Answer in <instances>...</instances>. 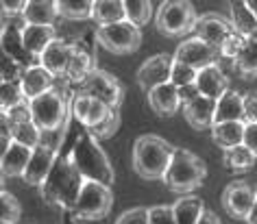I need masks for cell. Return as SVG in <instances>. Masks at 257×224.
Returning a JSON list of instances; mask_svg holds the SVG:
<instances>
[{
	"instance_id": "cell-24",
	"label": "cell",
	"mask_w": 257,
	"mask_h": 224,
	"mask_svg": "<svg viewBox=\"0 0 257 224\" xmlns=\"http://www.w3.org/2000/svg\"><path fill=\"white\" fill-rule=\"evenodd\" d=\"M229 22L233 27V31H237L240 35L248 37V40H255L257 37V18L250 11L248 3H244V0L229 3Z\"/></svg>"
},
{
	"instance_id": "cell-45",
	"label": "cell",
	"mask_w": 257,
	"mask_h": 224,
	"mask_svg": "<svg viewBox=\"0 0 257 224\" xmlns=\"http://www.w3.org/2000/svg\"><path fill=\"white\" fill-rule=\"evenodd\" d=\"M244 146L257 157V124H246V133H244Z\"/></svg>"
},
{
	"instance_id": "cell-26",
	"label": "cell",
	"mask_w": 257,
	"mask_h": 224,
	"mask_svg": "<svg viewBox=\"0 0 257 224\" xmlns=\"http://www.w3.org/2000/svg\"><path fill=\"white\" fill-rule=\"evenodd\" d=\"M244 122V94L229 89L216 105V124Z\"/></svg>"
},
{
	"instance_id": "cell-41",
	"label": "cell",
	"mask_w": 257,
	"mask_h": 224,
	"mask_svg": "<svg viewBox=\"0 0 257 224\" xmlns=\"http://www.w3.org/2000/svg\"><path fill=\"white\" fill-rule=\"evenodd\" d=\"M27 5L24 0H3L0 3V9H3V20H18V18L24 16V11H27Z\"/></svg>"
},
{
	"instance_id": "cell-8",
	"label": "cell",
	"mask_w": 257,
	"mask_h": 224,
	"mask_svg": "<svg viewBox=\"0 0 257 224\" xmlns=\"http://www.w3.org/2000/svg\"><path fill=\"white\" fill-rule=\"evenodd\" d=\"M113 204V191L111 187L102 183H94V181H85L83 191L79 196V202L74 207V217L79 220H102L109 215Z\"/></svg>"
},
{
	"instance_id": "cell-14",
	"label": "cell",
	"mask_w": 257,
	"mask_h": 224,
	"mask_svg": "<svg viewBox=\"0 0 257 224\" xmlns=\"http://www.w3.org/2000/svg\"><path fill=\"white\" fill-rule=\"evenodd\" d=\"M109 113H111V109L98 98H92L83 92H76L72 96V116L85 126V131L98 126Z\"/></svg>"
},
{
	"instance_id": "cell-39",
	"label": "cell",
	"mask_w": 257,
	"mask_h": 224,
	"mask_svg": "<svg viewBox=\"0 0 257 224\" xmlns=\"http://www.w3.org/2000/svg\"><path fill=\"white\" fill-rule=\"evenodd\" d=\"M246 42H248V37H244V35L237 33V31H233V33H231L220 46V57L235 61L237 57H240V53L244 50V46H246Z\"/></svg>"
},
{
	"instance_id": "cell-32",
	"label": "cell",
	"mask_w": 257,
	"mask_h": 224,
	"mask_svg": "<svg viewBox=\"0 0 257 224\" xmlns=\"http://www.w3.org/2000/svg\"><path fill=\"white\" fill-rule=\"evenodd\" d=\"M255 159H257V157L246 148V146L242 144V146H237V148L224 150L222 163H224V168L231 170V172H246L248 168H253Z\"/></svg>"
},
{
	"instance_id": "cell-25",
	"label": "cell",
	"mask_w": 257,
	"mask_h": 224,
	"mask_svg": "<svg viewBox=\"0 0 257 224\" xmlns=\"http://www.w3.org/2000/svg\"><path fill=\"white\" fill-rule=\"evenodd\" d=\"M244 133H246V122H222L214 124L211 139L220 150H231L244 144Z\"/></svg>"
},
{
	"instance_id": "cell-20",
	"label": "cell",
	"mask_w": 257,
	"mask_h": 224,
	"mask_svg": "<svg viewBox=\"0 0 257 224\" xmlns=\"http://www.w3.org/2000/svg\"><path fill=\"white\" fill-rule=\"evenodd\" d=\"M196 87L205 98L220 100L222 96L229 92V79H227V74L222 72V68L218 66V63H214V66H209V68H205L198 72Z\"/></svg>"
},
{
	"instance_id": "cell-47",
	"label": "cell",
	"mask_w": 257,
	"mask_h": 224,
	"mask_svg": "<svg viewBox=\"0 0 257 224\" xmlns=\"http://www.w3.org/2000/svg\"><path fill=\"white\" fill-rule=\"evenodd\" d=\"M246 224H257V200H255V207H253V211H250Z\"/></svg>"
},
{
	"instance_id": "cell-18",
	"label": "cell",
	"mask_w": 257,
	"mask_h": 224,
	"mask_svg": "<svg viewBox=\"0 0 257 224\" xmlns=\"http://www.w3.org/2000/svg\"><path fill=\"white\" fill-rule=\"evenodd\" d=\"M216 105L218 100L211 98H196L194 102H190L188 107H183V118L194 131H211L216 124Z\"/></svg>"
},
{
	"instance_id": "cell-2",
	"label": "cell",
	"mask_w": 257,
	"mask_h": 224,
	"mask_svg": "<svg viewBox=\"0 0 257 224\" xmlns=\"http://www.w3.org/2000/svg\"><path fill=\"white\" fill-rule=\"evenodd\" d=\"M177 146L159 135H142L133 144V170L144 181H164Z\"/></svg>"
},
{
	"instance_id": "cell-1",
	"label": "cell",
	"mask_w": 257,
	"mask_h": 224,
	"mask_svg": "<svg viewBox=\"0 0 257 224\" xmlns=\"http://www.w3.org/2000/svg\"><path fill=\"white\" fill-rule=\"evenodd\" d=\"M83 185H85V178L70 159V155H59L53 172L48 174L46 183L42 185V198L44 202L53 204V207L74 211Z\"/></svg>"
},
{
	"instance_id": "cell-13",
	"label": "cell",
	"mask_w": 257,
	"mask_h": 224,
	"mask_svg": "<svg viewBox=\"0 0 257 224\" xmlns=\"http://www.w3.org/2000/svg\"><path fill=\"white\" fill-rule=\"evenodd\" d=\"M57 159H59V152L55 150V146H50L46 142L42 146H37L33 150V155H31L27 170H24L22 181L27 185H31V187H42V185L46 183L48 174L53 172Z\"/></svg>"
},
{
	"instance_id": "cell-3",
	"label": "cell",
	"mask_w": 257,
	"mask_h": 224,
	"mask_svg": "<svg viewBox=\"0 0 257 224\" xmlns=\"http://www.w3.org/2000/svg\"><path fill=\"white\" fill-rule=\"evenodd\" d=\"M70 159L74 161V165L79 168L85 181H94V183H102L107 187H111L115 183V172L113 165L109 161V157L105 155V150L100 148L98 139L94 135H89L85 131L83 135L76 139L74 148L68 152Z\"/></svg>"
},
{
	"instance_id": "cell-43",
	"label": "cell",
	"mask_w": 257,
	"mask_h": 224,
	"mask_svg": "<svg viewBox=\"0 0 257 224\" xmlns=\"http://www.w3.org/2000/svg\"><path fill=\"white\" fill-rule=\"evenodd\" d=\"M244 122L257 124V92L244 94Z\"/></svg>"
},
{
	"instance_id": "cell-10",
	"label": "cell",
	"mask_w": 257,
	"mask_h": 224,
	"mask_svg": "<svg viewBox=\"0 0 257 224\" xmlns=\"http://www.w3.org/2000/svg\"><path fill=\"white\" fill-rule=\"evenodd\" d=\"M220 200H222V209L227 211L229 217L246 222L257 200V187H253L246 181H233L222 189Z\"/></svg>"
},
{
	"instance_id": "cell-16",
	"label": "cell",
	"mask_w": 257,
	"mask_h": 224,
	"mask_svg": "<svg viewBox=\"0 0 257 224\" xmlns=\"http://www.w3.org/2000/svg\"><path fill=\"white\" fill-rule=\"evenodd\" d=\"M231 33H233V27H231V22L227 18H222L218 14H207V16H201V20H198L194 37H198V40L207 42L209 46L220 50L224 40H227Z\"/></svg>"
},
{
	"instance_id": "cell-33",
	"label": "cell",
	"mask_w": 257,
	"mask_h": 224,
	"mask_svg": "<svg viewBox=\"0 0 257 224\" xmlns=\"http://www.w3.org/2000/svg\"><path fill=\"white\" fill-rule=\"evenodd\" d=\"M42 135L44 133L37 129L35 122H22V124H14V131H11V139L22 146H27V148L35 150L37 146H42Z\"/></svg>"
},
{
	"instance_id": "cell-35",
	"label": "cell",
	"mask_w": 257,
	"mask_h": 224,
	"mask_svg": "<svg viewBox=\"0 0 257 224\" xmlns=\"http://www.w3.org/2000/svg\"><path fill=\"white\" fill-rule=\"evenodd\" d=\"M22 102H29V100L24 98L20 83H9V81L0 83V109H3V113L20 107Z\"/></svg>"
},
{
	"instance_id": "cell-5",
	"label": "cell",
	"mask_w": 257,
	"mask_h": 224,
	"mask_svg": "<svg viewBox=\"0 0 257 224\" xmlns=\"http://www.w3.org/2000/svg\"><path fill=\"white\" fill-rule=\"evenodd\" d=\"M198 20L201 16L188 0H166L159 5L155 14V27L166 37H183L188 33H194Z\"/></svg>"
},
{
	"instance_id": "cell-19",
	"label": "cell",
	"mask_w": 257,
	"mask_h": 224,
	"mask_svg": "<svg viewBox=\"0 0 257 224\" xmlns=\"http://www.w3.org/2000/svg\"><path fill=\"white\" fill-rule=\"evenodd\" d=\"M31 155L33 150L27 148V146L11 142L7 148L0 152V170H3V178H16V176H24V170L31 161Z\"/></svg>"
},
{
	"instance_id": "cell-29",
	"label": "cell",
	"mask_w": 257,
	"mask_h": 224,
	"mask_svg": "<svg viewBox=\"0 0 257 224\" xmlns=\"http://www.w3.org/2000/svg\"><path fill=\"white\" fill-rule=\"evenodd\" d=\"M175 207V217H177V224H198L201 222L205 209V202L203 198H198L194 194L190 196H181L179 200L172 204Z\"/></svg>"
},
{
	"instance_id": "cell-12",
	"label": "cell",
	"mask_w": 257,
	"mask_h": 224,
	"mask_svg": "<svg viewBox=\"0 0 257 224\" xmlns=\"http://www.w3.org/2000/svg\"><path fill=\"white\" fill-rule=\"evenodd\" d=\"M218 59H220V50L209 46L207 42L198 40V37H190V40L181 42L175 53V61L192 66L194 70H198V72L218 63Z\"/></svg>"
},
{
	"instance_id": "cell-30",
	"label": "cell",
	"mask_w": 257,
	"mask_h": 224,
	"mask_svg": "<svg viewBox=\"0 0 257 224\" xmlns=\"http://www.w3.org/2000/svg\"><path fill=\"white\" fill-rule=\"evenodd\" d=\"M57 14L63 20H92L94 16V3L92 0H57Z\"/></svg>"
},
{
	"instance_id": "cell-46",
	"label": "cell",
	"mask_w": 257,
	"mask_h": 224,
	"mask_svg": "<svg viewBox=\"0 0 257 224\" xmlns=\"http://www.w3.org/2000/svg\"><path fill=\"white\" fill-rule=\"evenodd\" d=\"M198 224H222L220 220H218V215L214 213V211H205V213H203V217H201V222H198Z\"/></svg>"
},
{
	"instance_id": "cell-9",
	"label": "cell",
	"mask_w": 257,
	"mask_h": 224,
	"mask_svg": "<svg viewBox=\"0 0 257 224\" xmlns=\"http://www.w3.org/2000/svg\"><path fill=\"white\" fill-rule=\"evenodd\" d=\"M81 92L98 98L100 102L111 109V111H120L122 98H124V85L115 79L113 74H109L107 70L96 68L85 81L81 83Z\"/></svg>"
},
{
	"instance_id": "cell-31",
	"label": "cell",
	"mask_w": 257,
	"mask_h": 224,
	"mask_svg": "<svg viewBox=\"0 0 257 224\" xmlns=\"http://www.w3.org/2000/svg\"><path fill=\"white\" fill-rule=\"evenodd\" d=\"M233 70L242 79H257V37L246 42L240 57L233 61Z\"/></svg>"
},
{
	"instance_id": "cell-17",
	"label": "cell",
	"mask_w": 257,
	"mask_h": 224,
	"mask_svg": "<svg viewBox=\"0 0 257 224\" xmlns=\"http://www.w3.org/2000/svg\"><path fill=\"white\" fill-rule=\"evenodd\" d=\"M55 83H57V79L44 66H33V68L24 70L22 81H20V87H22L24 98L31 102V100L40 98V96H44V94L53 92Z\"/></svg>"
},
{
	"instance_id": "cell-11",
	"label": "cell",
	"mask_w": 257,
	"mask_h": 224,
	"mask_svg": "<svg viewBox=\"0 0 257 224\" xmlns=\"http://www.w3.org/2000/svg\"><path fill=\"white\" fill-rule=\"evenodd\" d=\"M172 66H175V57H170L166 53L149 57V59H146L136 72V81H138L140 89L149 96L153 89H157V87L166 85V83H170Z\"/></svg>"
},
{
	"instance_id": "cell-7",
	"label": "cell",
	"mask_w": 257,
	"mask_h": 224,
	"mask_svg": "<svg viewBox=\"0 0 257 224\" xmlns=\"http://www.w3.org/2000/svg\"><path fill=\"white\" fill-rule=\"evenodd\" d=\"M29 107H31L33 122L42 133H55V131L61 129L63 122H66L68 105H66L63 94L57 92V89L40 96V98H35V100H31Z\"/></svg>"
},
{
	"instance_id": "cell-38",
	"label": "cell",
	"mask_w": 257,
	"mask_h": 224,
	"mask_svg": "<svg viewBox=\"0 0 257 224\" xmlns=\"http://www.w3.org/2000/svg\"><path fill=\"white\" fill-rule=\"evenodd\" d=\"M196 79H198V70H194L192 66H185V63L175 61V66H172V76H170L172 85L175 87L196 85Z\"/></svg>"
},
{
	"instance_id": "cell-28",
	"label": "cell",
	"mask_w": 257,
	"mask_h": 224,
	"mask_svg": "<svg viewBox=\"0 0 257 224\" xmlns=\"http://www.w3.org/2000/svg\"><path fill=\"white\" fill-rule=\"evenodd\" d=\"M92 20L98 24V27H109V24L124 22L126 20L124 0H96Z\"/></svg>"
},
{
	"instance_id": "cell-34",
	"label": "cell",
	"mask_w": 257,
	"mask_h": 224,
	"mask_svg": "<svg viewBox=\"0 0 257 224\" xmlns=\"http://www.w3.org/2000/svg\"><path fill=\"white\" fill-rule=\"evenodd\" d=\"M126 20L136 27H144L153 18V3L151 0H124Z\"/></svg>"
},
{
	"instance_id": "cell-44",
	"label": "cell",
	"mask_w": 257,
	"mask_h": 224,
	"mask_svg": "<svg viewBox=\"0 0 257 224\" xmlns=\"http://www.w3.org/2000/svg\"><path fill=\"white\" fill-rule=\"evenodd\" d=\"M179 98H181L183 107H188L190 102H194L196 98H201V92H198L196 85H185V87H179Z\"/></svg>"
},
{
	"instance_id": "cell-6",
	"label": "cell",
	"mask_w": 257,
	"mask_h": 224,
	"mask_svg": "<svg viewBox=\"0 0 257 224\" xmlns=\"http://www.w3.org/2000/svg\"><path fill=\"white\" fill-rule=\"evenodd\" d=\"M94 40L98 46L113 55H131L142 46V31L128 20L109 24V27H98L94 31Z\"/></svg>"
},
{
	"instance_id": "cell-40",
	"label": "cell",
	"mask_w": 257,
	"mask_h": 224,
	"mask_svg": "<svg viewBox=\"0 0 257 224\" xmlns=\"http://www.w3.org/2000/svg\"><path fill=\"white\" fill-rule=\"evenodd\" d=\"M149 224H177L172 204H155L149 207Z\"/></svg>"
},
{
	"instance_id": "cell-4",
	"label": "cell",
	"mask_w": 257,
	"mask_h": 224,
	"mask_svg": "<svg viewBox=\"0 0 257 224\" xmlns=\"http://www.w3.org/2000/svg\"><path fill=\"white\" fill-rule=\"evenodd\" d=\"M205 178H207V165H205L203 159L194 155L192 150L177 146L170 168L164 176L166 187L177 191V194L190 196L196 187H201Z\"/></svg>"
},
{
	"instance_id": "cell-27",
	"label": "cell",
	"mask_w": 257,
	"mask_h": 224,
	"mask_svg": "<svg viewBox=\"0 0 257 224\" xmlns=\"http://www.w3.org/2000/svg\"><path fill=\"white\" fill-rule=\"evenodd\" d=\"M57 18L59 14H57L55 0H29L22 20L27 24H33V27H53Z\"/></svg>"
},
{
	"instance_id": "cell-15",
	"label": "cell",
	"mask_w": 257,
	"mask_h": 224,
	"mask_svg": "<svg viewBox=\"0 0 257 224\" xmlns=\"http://www.w3.org/2000/svg\"><path fill=\"white\" fill-rule=\"evenodd\" d=\"M72 53H74V44H70L66 40H61V37H57V40L46 48V53L40 57V66L46 68L48 72L55 76V79H63V81H66Z\"/></svg>"
},
{
	"instance_id": "cell-36",
	"label": "cell",
	"mask_w": 257,
	"mask_h": 224,
	"mask_svg": "<svg viewBox=\"0 0 257 224\" xmlns=\"http://www.w3.org/2000/svg\"><path fill=\"white\" fill-rule=\"evenodd\" d=\"M0 207H3V213H0V224H18V220H20L22 215V204L20 200L9 194L7 189H3V194H0Z\"/></svg>"
},
{
	"instance_id": "cell-42",
	"label": "cell",
	"mask_w": 257,
	"mask_h": 224,
	"mask_svg": "<svg viewBox=\"0 0 257 224\" xmlns=\"http://www.w3.org/2000/svg\"><path fill=\"white\" fill-rule=\"evenodd\" d=\"M115 224H149V209L146 207H133L124 211Z\"/></svg>"
},
{
	"instance_id": "cell-22",
	"label": "cell",
	"mask_w": 257,
	"mask_h": 224,
	"mask_svg": "<svg viewBox=\"0 0 257 224\" xmlns=\"http://www.w3.org/2000/svg\"><path fill=\"white\" fill-rule=\"evenodd\" d=\"M57 40V31L55 27H33L27 24L22 31V42L27 53L33 57L35 61H40V57L46 53V48Z\"/></svg>"
},
{
	"instance_id": "cell-48",
	"label": "cell",
	"mask_w": 257,
	"mask_h": 224,
	"mask_svg": "<svg viewBox=\"0 0 257 224\" xmlns=\"http://www.w3.org/2000/svg\"><path fill=\"white\" fill-rule=\"evenodd\" d=\"M248 7H250V11H253L255 18H257V0H250V3H248Z\"/></svg>"
},
{
	"instance_id": "cell-23",
	"label": "cell",
	"mask_w": 257,
	"mask_h": 224,
	"mask_svg": "<svg viewBox=\"0 0 257 224\" xmlns=\"http://www.w3.org/2000/svg\"><path fill=\"white\" fill-rule=\"evenodd\" d=\"M94 70H96V55L87 46H83V44H74V53H72V59H70V66H68L66 81L79 83L81 85Z\"/></svg>"
},
{
	"instance_id": "cell-37",
	"label": "cell",
	"mask_w": 257,
	"mask_h": 224,
	"mask_svg": "<svg viewBox=\"0 0 257 224\" xmlns=\"http://www.w3.org/2000/svg\"><path fill=\"white\" fill-rule=\"evenodd\" d=\"M120 124H122L120 111H111L98 126H94V129H87V133H89V135H94V137L100 142V139H107V137L115 135V133H118V129H120Z\"/></svg>"
},
{
	"instance_id": "cell-21",
	"label": "cell",
	"mask_w": 257,
	"mask_h": 224,
	"mask_svg": "<svg viewBox=\"0 0 257 224\" xmlns=\"http://www.w3.org/2000/svg\"><path fill=\"white\" fill-rule=\"evenodd\" d=\"M146 98H149V107L162 118L175 116L179 109L183 107L181 98H179V87H175L172 83H166V85L153 89Z\"/></svg>"
}]
</instances>
